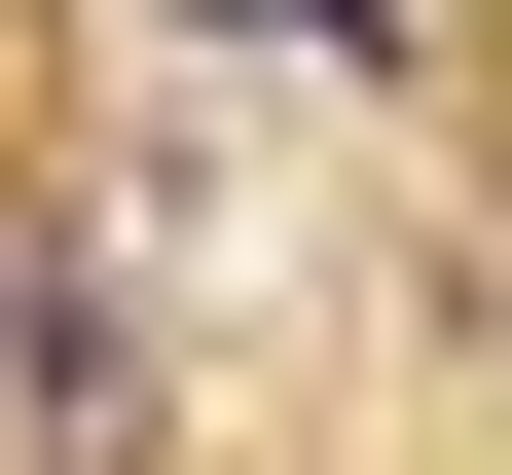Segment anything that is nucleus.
<instances>
[{"label": "nucleus", "mask_w": 512, "mask_h": 475, "mask_svg": "<svg viewBox=\"0 0 512 475\" xmlns=\"http://www.w3.org/2000/svg\"><path fill=\"white\" fill-rule=\"evenodd\" d=\"M183 37H293V74H366V37H403V0H183Z\"/></svg>", "instance_id": "f257e3e1"}]
</instances>
